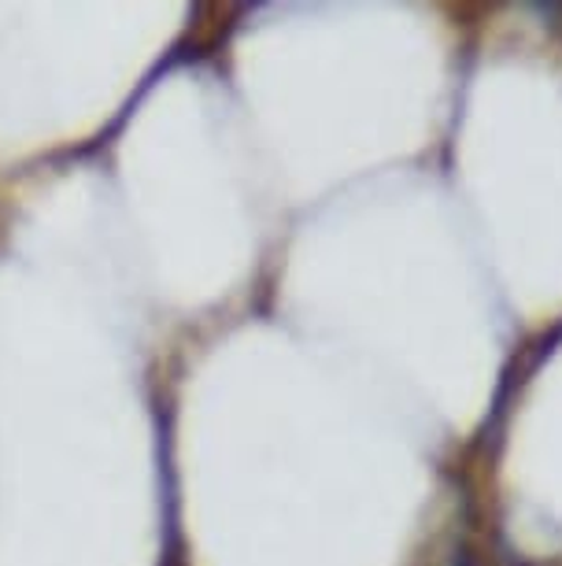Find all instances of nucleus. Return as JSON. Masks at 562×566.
I'll return each mask as SVG.
<instances>
[]
</instances>
